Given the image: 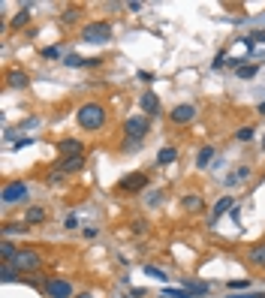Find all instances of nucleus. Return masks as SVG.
I'll return each mask as SVG.
<instances>
[{"label":"nucleus","instance_id":"nucleus-1","mask_svg":"<svg viewBox=\"0 0 265 298\" xmlns=\"http://www.w3.org/2000/svg\"><path fill=\"white\" fill-rule=\"evenodd\" d=\"M75 121H78L82 130H91V132L102 130V127H105V109H102L99 102H85V105H78Z\"/></svg>","mask_w":265,"mask_h":298},{"label":"nucleus","instance_id":"nucleus-2","mask_svg":"<svg viewBox=\"0 0 265 298\" xmlns=\"http://www.w3.org/2000/svg\"><path fill=\"white\" fill-rule=\"evenodd\" d=\"M82 39L91 42V45H105L112 39V24L109 21H91L82 28Z\"/></svg>","mask_w":265,"mask_h":298},{"label":"nucleus","instance_id":"nucleus-3","mask_svg":"<svg viewBox=\"0 0 265 298\" xmlns=\"http://www.w3.org/2000/svg\"><path fill=\"white\" fill-rule=\"evenodd\" d=\"M148 130H151L148 115H132V118H127V124H124V136H127L130 142H145Z\"/></svg>","mask_w":265,"mask_h":298},{"label":"nucleus","instance_id":"nucleus-4","mask_svg":"<svg viewBox=\"0 0 265 298\" xmlns=\"http://www.w3.org/2000/svg\"><path fill=\"white\" fill-rule=\"evenodd\" d=\"M12 265H15L21 274H24V271H39V268H42V253H39V250H31V247H28V250H18V256L12 259Z\"/></svg>","mask_w":265,"mask_h":298},{"label":"nucleus","instance_id":"nucleus-5","mask_svg":"<svg viewBox=\"0 0 265 298\" xmlns=\"http://www.w3.org/2000/svg\"><path fill=\"white\" fill-rule=\"evenodd\" d=\"M148 187V172H130L118 181V190L121 193H142Z\"/></svg>","mask_w":265,"mask_h":298},{"label":"nucleus","instance_id":"nucleus-6","mask_svg":"<svg viewBox=\"0 0 265 298\" xmlns=\"http://www.w3.org/2000/svg\"><path fill=\"white\" fill-rule=\"evenodd\" d=\"M0 199H3V205L24 202V199H28V184H24V181H12V184H6L3 193H0Z\"/></svg>","mask_w":265,"mask_h":298},{"label":"nucleus","instance_id":"nucleus-7","mask_svg":"<svg viewBox=\"0 0 265 298\" xmlns=\"http://www.w3.org/2000/svg\"><path fill=\"white\" fill-rule=\"evenodd\" d=\"M45 292L51 298H72V283L64 277H48L45 280Z\"/></svg>","mask_w":265,"mask_h":298},{"label":"nucleus","instance_id":"nucleus-8","mask_svg":"<svg viewBox=\"0 0 265 298\" xmlns=\"http://www.w3.org/2000/svg\"><path fill=\"white\" fill-rule=\"evenodd\" d=\"M196 105L193 102H181V105H175L172 112H169V121L172 124H190V121H196Z\"/></svg>","mask_w":265,"mask_h":298},{"label":"nucleus","instance_id":"nucleus-9","mask_svg":"<svg viewBox=\"0 0 265 298\" xmlns=\"http://www.w3.org/2000/svg\"><path fill=\"white\" fill-rule=\"evenodd\" d=\"M31 85V75L24 72V69H6V88H12V91H24Z\"/></svg>","mask_w":265,"mask_h":298},{"label":"nucleus","instance_id":"nucleus-10","mask_svg":"<svg viewBox=\"0 0 265 298\" xmlns=\"http://www.w3.org/2000/svg\"><path fill=\"white\" fill-rule=\"evenodd\" d=\"M232 208H235V199H232V196H223V199H217V202H214V211L208 214V226L214 229V226H217V220H220V217H223L226 211H232Z\"/></svg>","mask_w":265,"mask_h":298},{"label":"nucleus","instance_id":"nucleus-11","mask_svg":"<svg viewBox=\"0 0 265 298\" xmlns=\"http://www.w3.org/2000/svg\"><path fill=\"white\" fill-rule=\"evenodd\" d=\"M58 151H61V157H85V145L78 142V139H61L58 142Z\"/></svg>","mask_w":265,"mask_h":298},{"label":"nucleus","instance_id":"nucleus-12","mask_svg":"<svg viewBox=\"0 0 265 298\" xmlns=\"http://www.w3.org/2000/svg\"><path fill=\"white\" fill-rule=\"evenodd\" d=\"M139 105H142V112H145V115H160V97H157L154 91H145Z\"/></svg>","mask_w":265,"mask_h":298},{"label":"nucleus","instance_id":"nucleus-13","mask_svg":"<svg viewBox=\"0 0 265 298\" xmlns=\"http://www.w3.org/2000/svg\"><path fill=\"white\" fill-rule=\"evenodd\" d=\"M181 208H184L187 214H202V211H205V199L196 196V193H193V196L187 193V196H181Z\"/></svg>","mask_w":265,"mask_h":298},{"label":"nucleus","instance_id":"nucleus-14","mask_svg":"<svg viewBox=\"0 0 265 298\" xmlns=\"http://www.w3.org/2000/svg\"><path fill=\"white\" fill-rule=\"evenodd\" d=\"M45 217H48V214H45L42 205H31L28 214H24V223H28V226H36V223H45Z\"/></svg>","mask_w":265,"mask_h":298},{"label":"nucleus","instance_id":"nucleus-15","mask_svg":"<svg viewBox=\"0 0 265 298\" xmlns=\"http://www.w3.org/2000/svg\"><path fill=\"white\" fill-rule=\"evenodd\" d=\"M28 21H31V3H24V6H21V9H18L15 15H12V21H9V24H12L15 31H21V28H24Z\"/></svg>","mask_w":265,"mask_h":298},{"label":"nucleus","instance_id":"nucleus-16","mask_svg":"<svg viewBox=\"0 0 265 298\" xmlns=\"http://www.w3.org/2000/svg\"><path fill=\"white\" fill-rule=\"evenodd\" d=\"M18 277H21V271H18L12 262H3V265H0V280H3V283H15Z\"/></svg>","mask_w":265,"mask_h":298},{"label":"nucleus","instance_id":"nucleus-17","mask_svg":"<svg viewBox=\"0 0 265 298\" xmlns=\"http://www.w3.org/2000/svg\"><path fill=\"white\" fill-rule=\"evenodd\" d=\"M61 172H66V175H72V172H78V169H85V157H66V160H61V166H58Z\"/></svg>","mask_w":265,"mask_h":298},{"label":"nucleus","instance_id":"nucleus-18","mask_svg":"<svg viewBox=\"0 0 265 298\" xmlns=\"http://www.w3.org/2000/svg\"><path fill=\"white\" fill-rule=\"evenodd\" d=\"M178 160V148H160V154H157V166H172Z\"/></svg>","mask_w":265,"mask_h":298},{"label":"nucleus","instance_id":"nucleus-19","mask_svg":"<svg viewBox=\"0 0 265 298\" xmlns=\"http://www.w3.org/2000/svg\"><path fill=\"white\" fill-rule=\"evenodd\" d=\"M247 262H250V265H262V268H265V241H262V244H256V247H250Z\"/></svg>","mask_w":265,"mask_h":298},{"label":"nucleus","instance_id":"nucleus-20","mask_svg":"<svg viewBox=\"0 0 265 298\" xmlns=\"http://www.w3.org/2000/svg\"><path fill=\"white\" fill-rule=\"evenodd\" d=\"M15 256H18V250H15V244H12L9 238H3V244H0V259H3V262H12Z\"/></svg>","mask_w":265,"mask_h":298},{"label":"nucleus","instance_id":"nucleus-21","mask_svg":"<svg viewBox=\"0 0 265 298\" xmlns=\"http://www.w3.org/2000/svg\"><path fill=\"white\" fill-rule=\"evenodd\" d=\"M244 178H250V169H247V166H241V169L229 172V175H226V184H229V187H235V184H241Z\"/></svg>","mask_w":265,"mask_h":298},{"label":"nucleus","instance_id":"nucleus-22","mask_svg":"<svg viewBox=\"0 0 265 298\" xmlns=\"http://www.w3.org/2000/svg\"><path fill=\"white\" fill-rule=\"evenodd\" d=\"M211 160H214V148H211V145H205V148L199 151V157H196V166H199V169H208Z\"/></svg>","mask_w":265,"mask_h":298},{"label":"nucleus","instance_id":"nucleus-23","mask_svg":"<svg viewBox=\"0 0 265 298\" xmlns=\"http://www.w3.org/2000/svg\"><path fill=\"white\" fill-rule=\"evenodd\" d=\"M28 229H31L28 223H6V226H3V235H6V238H9V235H24Z\"/></svg>","mask_w":265,"mask_h":298},{"label":"nucleus","instance_id":"nucleus-24","mask_svg":"<svg viewBox=\"0 0 265 298\" xmlns=\"http://www.w3.org/2000/svg\"><path fill=\"white\" fill-rule=\"evenodd\" d=\"M184 289H187L190 295H205V292H208L205 283H190V280H184Z\"/></svg>","mask_w":265,"mask_h":298},{"label":"nucleus","instance_id":"nucleus-25","mask_svg":"<svg viewBox=\"0 0 265 298\" xmlns=\"http://www.w3.org/2000/svg\"><path fill=\"white\" fill-rule=\"evenodd\" d=\"M64 64L66 66H88V58H78V55L69 51V55H64Z\"/></svg>","mask_w":265,"mask_h":298},{"label":"nucleus","instance_id":"nucleus-26","mask_svg":"<svg viewBox=\"0 0 265 298\" xmlns=\"http://www.w3.org/2000/svg\"><path fill=\"white\" fill-rule=\"evenodd\" d=\"M256 69H259V66H256V64L238 66V78H253V75H256Z\"/></svg>","mask_w":265,"mask_h":298},{"label":"nucleus","instance_id":"nucleus-27","mask_svg":"<svg viewBox=\"0 0 265 298\" xmlns=\"http://www.w3.org/2000/svg\"><path fill=\"white\" fill-rule=\"evenodd\" d=\"M145 274H151L154 280H160V283H166L169 277H166V271H160V268H154V265H145Z\"/></svg>","mask_w":265,"mask_h":298},{"label":"nucleus","instance_id":"nucleus-28","mask_svg":"<svg viewBox=\"0 0 265 298\" xmlns=\"http://www.w3.org/2000/svg\"><path fill=\"white\" fill-rule=\"evenodd\" d=\"M253 127H241V130L235 132V139H238V142H250V139H253Z\"/></svg>","mask_w":265,"mask_h":298},{"label":"nucleus","instance_id":"nucleus-29","mask_svg":"<svg viewBox=\"0 0 265 298\" xmlns=\"http://www.w3.org/2000/svg\"><path fill=\"white\" fill-rule=\"evenodd\" d=\"M66 178H69V175H66V172H61V169H55V172H51V175H48V184H64Z\"/></svg>","mask_w":265,"mask_h":298},{"label":"nucleus","instance_id":"nucleus-30","mask_svg":"<svg viewBox=\"0 0 265 298\" xmlns=\"http://www.w3.org/2000/svg\"><path fill=\"white\" fill-rule=\"evenodd\" d=\"M229 289L244 292V289H250V280H247V277H241V280H229Z\"/></svg>","mask_w":265,"mask_h":298},{"label":"nucleus","instance_id":"nucleus-31","mask_svg":"<svg viewBox=\"0 0 265 298\" xmlns=\"http://www.w3.org/2000/svg\"><path fill=\"white\" fill-rule=\"evenodd\" d=\"M163 298H193V295H190L187 289H166Z\"/></svg>","mask_w":265,"mask_h":298},{"label":"nucleus","instance_id":"nucleus-32","mask_svg":"<svg viewBox=\"0 0 265 298\" xmlns=\"http://www.w3.org/2000/svg\"><path fill=\"white\" fill-rule=\"evenodd\" d=\"M130 229L136 232V235H145V232H148V220H132Z\"/></svg>","mask_w":265,"mask_h":298},{"label":"nucleus","instance_id":"nucleus-33","mask_svg":"<svg viewBox=\"0 0 265 298\" xmlns=\"http://www.w3.org/2000/svg\"><path fill=\"white\" fill-rule=\"evenodd\" d=\"M241 39H244L247 45H250V42H265V31H253L250 36H241Z\"/></svg>","mask_w":265,"mask_h":298},{"label":"nucleus","instance_id":"nucleus-34","mask_svg":"<svg viewBox=\"0 0 265 298\" xmlns=\"http://www.w3.org/2000/svg\"><path fill=\"white\" fill-rule=\"evenodd\" d=\"M42 58L55 61V58H61V48H58V45H48V48H42Z\"/></svg>","mask_w":265,"mask_h":298},{"label":"nucleus","instance_id":"nucleus-35","mask_svg":"<svg viewBox=\"0 0 265 298\" xmlns=\"http://www.w3.org/2000/svg\"><path fill=\"white\" fill-rule=\"evenodd\" d=\"M78 226V217L75 214H66V220H64V229H75Z\"/></svg>","mask_w":265,"mask_h":298},{"label":"nucleus","instance_id":"nucleus-36","mask_svg":"<svg viewBox=\"0 0 265 298\" xmlns=\"http://www.w3.org/2000/svg\"><path fill=\"white\" fill-rule=\"evenodd\" d=\"M82 232H85V238H97V235H99V229H97V226H85Z\"/></svg>","mask_w":265,"mask_h":298},{"label":"nucleus","instance_id":"nucleus-37","mask_svg":"<svg viewBox=\"0 0 265 298\" xmlns=\"http://www.w3.org/2000/svg\"><path fill=\"white\" fill-rule=\"evenodd\" d=\"M75 15H78V6H72V9H66L64 21H75Z\"/></svg>","mask_w":265,"mask_h":298},{"label":"nucleus","instance_id":"nucleus-38","mask_svg":"<svg viewBox=\"0 0 265 298\" xmlns=\"http://www.w3.org/2000/svg\"><path fill=\"white\" fill-rule=\"evenodd\" d=\"M160 199H163V193H154V196L148 199V205H151V208H157V205H160Z\"/></svg>","mask_w":265,"mask_h":298},{"label":"nucleus","instance_id":"nucleus-39","mask_svg":"<svg viewBox=\"0 0 265 298\" xmlns=\"http://www.w3.org/2000/svg\"><path fill=\"white\" fill-rule=\"evenodd\" d=\"M223 64H226V51H220V55L214 58V66H223Z\"/></svg>","mask_w":265,"mask_h":298},{"label":"nucleus","instance_id":"nucleus-40","mask_svg":"<svg viewBox=\"0 0 265 298\" xmlns=\"http://www.w3.org/2000/svg\"><path fill=\"white\" fill-rule=\"evenodd\" d=\"M127 9H130V12H142V3H136V0H130V3H127Z\"/></svg>","mask_w":265,"mask_h":298},{"label":"nucleus","instance_id":"nucleus-41","mask_svg":"<svg viewBox=\"0 0 265 298\" xmlns=\"http://www.w3.org/2000/svg\"><path fill=\"white\" fill-rule=\"evenodd\" d=\"M72 298H94V292H78V295H72Z\"/></svg>","mask_w":265,"mask_h":298},{"label":"nucleus","instance_id":"nucleus-42","mask_svg":"<svg viewBox=\"0 0 265 298\" xmlns=\"http://www.w3.org/2000/svg\"><path fill=\"white\" fill-rule=\"evenodd\" d=\"M259 115H265V102H262V105H259Z\"/></svg>","mask_w":265,"mask_h":298},{"label":"nucleus","instance_id":"nucleus-43","mask_svg":"<svg viewBox=\"0 0 265 298\" xmlns=\"http://www.w3.org/2000/svg\"><path fill=\"white\" fill-rule=\"evenodd\" d=\"M262 145H265V139H262Z\"/></svg>","mask_w":265,"mask_h":298}]
</instances>
